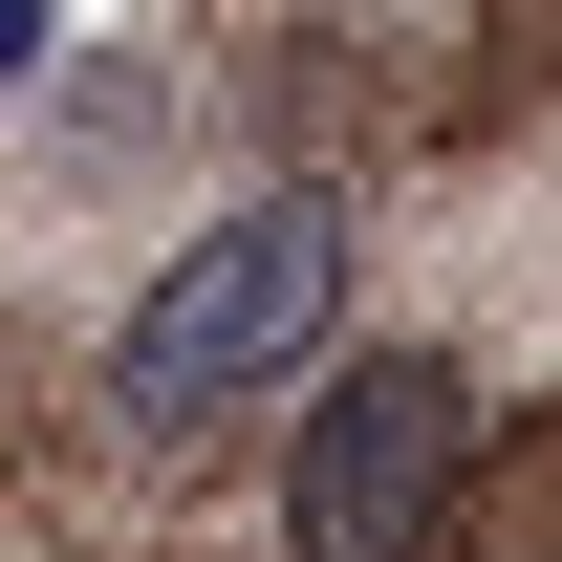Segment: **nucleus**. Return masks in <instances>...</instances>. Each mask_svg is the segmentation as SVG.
Wrapping results in <instances>:
<instances>
[{"label": "nucleus", "instance_id": "obj_4", "mask_svg": "<svg viewBox=\"0 0 562 562\" xmlns=\"http://www.w3.org/2000/svg\"><path fill=\"white\" fill-rule=\"evenodd\" d=\"M22 66H44V0H0V87H22Z\"/></svg>", "mask_w": 562, "mask_h": 562}, {"label": "nucleus", "instance_id": "obj_3", "mask_svg": "<svg viewBox=\"0 0 562 562\" xmlns=\"http://www.w3.org/2000/svg\"><path fill=\"white\" fill-rule=\"evenodd\" d=\"M454 519H476V562H562V412L497 432L476 476H454Z\"/></svg>", "mask_w": 562, "mask_h": 562}, {"label": "nucleus", "instance_id": "obj_1", "mask_svg": "<svg viewBox=\"0 0 562 562\" xmlns=\"http://www.w3.org/2000/svg\"><path fill=\"white\" fill-rule=\"evenodd\" d=\"M325 303H347V216H325V195H238L195 260L131 303V432H216V412H260L281 368L325 347Z\"/></svg>", "mask_w": 562, "mask_h": 562}, {"label": "nucleus", "instance_id": "obj_2", "mask_svg": "<svg viewBox=\"0 0 562 562\" xmlns=\"http://www.w3.org/2000/svg\"><path fill=\"white\" fill-rule=\"evenodd\" d=\"M454 476H476V390L432 347H368L325 412H303V476H281V541L303 562H432L454 541Z\"/></svg>", "mask_w": 562, "mask_h": 562}]
</instances>
